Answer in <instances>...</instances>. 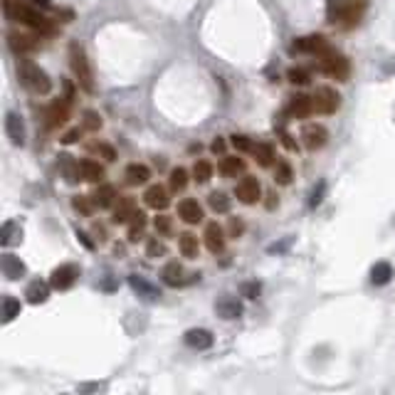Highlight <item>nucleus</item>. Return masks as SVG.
Instances as JSON below:
<instances>
[{
    "label": "nucleus",
    "instance_id": "52",
    "mask_svg": "<svg viewBox=\"0 0 395 395\" xmlns=\"http://www.w3.org/2000/svg\"><path fill=\"white\" fill-rule=\"evenodd\" d=\"M30 3L37 8H50V0H30Z\"/></svg>",
    "mask_w": 395,
    "mask_h": 395
},
{
    "label": "nucleus",
    "instance_id": "36",
    "mask_svg": "<svg viewBox=\"0 0 395 395\" xmlns=\"http://www.w3.org/2000/svg\"><path fill=\"white\" fill-rule=\"evenodd\" d=\"M168 183H170V191H173V193L186 191V186H188V170L186 168H173V170H170Z\"/></svg>",
    "mask_w": 395,
    "mask_h": 395
},
{
    "label": "nucleus",
    "instance_id": "24",
    "mask_svg": "<svg viewBox=\"0 0 395 395\" xmlns=\"http://www.w3.org/2000/svg\"><path fill=\"white\" fill-rule=\"evenodd\" d=\"M178 249H181L183 257H188V260H195L198 252H200L198 237L193 235V232H183V235H178Z\"/></svg>",
    "mask_w": 395,
    "mask_h": 395
},
{
    "label": "nucleus",
    "instance_id": "14",
    "mask_svg": "<svg viewBox=\"0 0 395 395\" xmlns=\"http://www.w3.org/2000/svg\"><path fill=\"white\" fill-rule=\"evenodd\" d=\"M8 42H10L12 52H17V55H30V52H35L40 47L37 40L25 33H10L8 35Z\"/></svg>",
    "mask_w": 395,
    "mask_h": 395
},
{
    "label": "nucleus",
    "instance_id": "15",
    "mask_svg": "<svg viewBox=\"0 0 395 395\" xmlns=\"http://www.w3.org/2000/svg\"><path fill=\"white\" fill-rule=\"evenodd\" d=\"M178 215H181V220L188 222V225H198V222L203 220V208H200L198 200L186 198V200H181V205H178Z\"/></svg>",
    "mask_w": 395,
    "mask_h": 395
},
{
    "label": "nucleus",
    "instance_id": "41",
    "mask_svg": "<svg viewBox=\"0 0 395 395\" xmlns=\"http://www.w3.org/2000/svg\"><path fill=\"white\" fill-rule=\"evenodd\" d=\"M89 148L96 153V156H102L104 161H109V164H112V161H116V151H114L109 143H91Z\"/></svg>",
    "mask_w": 395,
    "mask_h": 395
},
{
    "label": "nucleus",
    "instance_id": "38",
    "mask_svg": "<svg viewBox=\"0 0 395 395\" xmlns=\"http://www.w3.org/2000/svg\"><path fill=\"white\" fill-rule=\"evenodd\" d=\"M72 205H74V210H77V213H82V215H87V218H89L91 213H94V198H89V195H77L72 200Z\"/></svg>",
    "mask_w": 395,
    "mask_h": 395
},
{
    "label": "nucleus",
    "instance_id": "3",
    "mask_svg": "<svg viewBox=\"0 0 395 395\" xmlns=\"http://www.w3.org/2000/svg\"><path fill=\"white\" fill-rule=\"evenodd\" d=\"M17 72H20V79L23 85L28 87L33 94H50L52 91V79L47 77V72L40 64L30 62V60H23L17 64Z\"/></svg>",
    "mask_w": 395,
    "mask_h": 395
},
{
    "label": "nucleus",
    "instance_id": "46",
    "mask_svg": "<svg viewBox=\"0 0 395 395\" xmlns=\"http://www.w3.org/2000/svg\"><path fill=\"white\" fill-rule=\"evenodd\" d=\"M227 230H230V237H240L245 232V222L243 220H237V218H230V225H227Z\"/></svg>",
    "mask_w": 395,
    "mask_h": 395
},
{
    "label": "nucleus",
    "instance_id": "50",
    "mask_svg": "<svg viewBox=\"0 0 395 395\" xmlns=\"http://www.w3.org/2000/svg\"><path fill=\"white\" fill-rule=\"evenodd\" d=\"M210 148H213V153H222V151H225V141H222V139H215Z\"/></svg>",
    "mask_w": 395,
    "mask_h": 395
},
{
    "label": "nucleus",
    "instance_id": "29",
    "mask_svg": "<svg viewBox=\"0 0 395 395\" xmlns=\"http://www.w3.org/2000/svg\"><path fill=\"white\" fill-rule=\"evenodd\" d=\"M390 276H393V267H390L388 262H376V265H373L371 282L376 284V287H383V284H388Z\"/></svg>",
    "mask_w": 395,
    "mask_h": 395
},
{
    "label": "nucleus",
    "instance_id": "7",
    "mask_svg": "<svg viewBox=\"0 0 395 395\" xmlns=\"http://www.w3.org/2000/svg\"><path fill=\"white\" fill-rule=\"evenodd\" d=\"M341 107V94L331 87H319L314 94V109L319 114H333Z\"/></svg>",
    "mask_w": 395,
    "mask_h": 395
},
{
    "label": "nucleus",
    "instance_id": "48",
    "mask_svg": "<svg viewBox=\"0 0 395 395\" xmlns=\"http://www.w3.org/2000/svg\"><path fill=\"white\" fill-rule=\"evenodd\" d=\"M79 136H82V131H79V129H72V131H67V134H64L62 141H64V143H74V141H79Z\"/></svg>",
    "mask_w": 395,
    "mask_h": 395
},
{
    "label": "nucleus",
    "instance_id": "44",
    "mask_svg": "<svg viewBox=\"0 0 395 395\" xmlns=\"http://www.w3.org/2000/svg\"><path fill=\"white\" fill-rule=\"evenodd\" d=\"M153 227H156L158 235H168V232H170V218H168V215H158L156 222H153Z\"/></svg>",
    "mask_w": 395,
    "mask_h": 395
},
{
    "label": "nucleus",
    "instance_id": "19",
    "mask_svg": "<svg viewBox=\"0 0 395 395\" xmlns=\"http://www.w3.org/2000/svg\"><path fill=\"white\" fill-rule=\"evenodd\" d=\"M249 153H252L257 166H262V168H270V166L276 164V153H274V146H272V143H254Z\"/></svg>",
    "mask_w": 395,
    "mask_h": 395
},
{
    "label": "nucleus",
    "instance_id": "12",
    "mask_svg": "<svg viewBox=\"0 0 395 395\" xmlns=\"http://www.w3.org/2000/svg\"><path fill=\"white\" fill-rule=\"evenodd\" d=\"M301 141H304V146L309 148V151H319V148L326 146L328 131L324 129L322 124H309V126H304V131H301Z\"/></svg>",
    "mask_w": 395,
    "mask_h": 395
},
{
    "label": "nucleus",
    "instance_id": "31",
    "mask_svg": "<svg viewBox=\"0 0 395 395\" xmlns=\"http://www.w3.org/2000/svg\"><path fill=\"white\" fill-rule=\"evenodd\" d=\"M245 170V161L243 158H237V156H225L222 158V164H220V173L227 175V178H235L237 173H243Z\"/></svg>",
    "mask_w": 395,
    "mask_h": 395
},
{
    "label": "nucleus",
    "instance_id": "26",
    "mask_svg": "<svg viewBox=\"0 0 395 395\" xmlns=\"http://www.w3.org/2000/svg\"><path fill=\"white\" fill-rule=\"evenodd\" d=\"M0 267H3V272H6L8 279H20V276L25 274V265L17 260L15 254H6V257L0 260Z\"/></svg>",
    "mask_w": 395,
    "mask_h": 395
},
{
    "label": "nucleus",
    "instance_id": "37",
    "mask_svg": "<svg viewBox=\"0 0 395 395\" xmlns=\"http://www.w3.org/2000/svg\"><path fill=\"white\" fill-rule=\"evenodd\" d=\"M15 316H20V301L12 299V297H6L3 299V324H10Z\"/></svg>",
    "mask_w": 395,
    "mask_h": 395
},
{
    "label": "nucleus",
    "instance_id": "18",
    "mask_svg": "<svg viewBox=\"0 0 395 395\" xmlns=\"http://www.w3.org/2000/svg\"><path fill=\"white\" fill-rule=\"evenodd\" d=\"M186 344L191 346V349L205 351L213 346V333H210L208 328H191V331L186 333Z\"/></svg>",
    "mask_w": 395,
    "mask_h": 395
},
{
    "label": "nucleus",
    "instance_id": "1",
    "mask_svg": "<svg viewBox=\"0 0 395 395\" xmlns=\"http://www.w3.org/2000/svg\"><path fill=\"white\" fill-rule=\"evenodd\" d=\"M3 10H6V17L8 20H12V23H20V25H25V28H33L42 35L55 33L50 17H45L40 10H35V8H28V6H23V3H17V0H3Z\"/></svg>",
    "mask_w": 395,
    "mask_h": 395
},
{
    "label": "nucleus",
    "instance_id": "25",
    "mask_svg": "<svg viewBox=\"0 0 395 395\" xmlns=\"http://www.w3.org/2000/svg\"><path fill=\"white\" fill-rule=\"evenodd\" d=\"M25 297H28L30 304H45L47 299H50V287H47L45 282H30L28 292H25Z\"/></svg>",
    "mask_w": 395,
    "mask_h": 395
},
{
    "label": "nucleus",
    "instance_id": "4",
    "mask_svg": "<svg viewBox=\"0 0 395 395\" xmlns=\"http://www.w3.org/2000/svg\"><path fill=\"white\" fill-rule=\"evenodd\" d=\"M69 67H72V74L77 79V85L85 91H94V72H91V64L87 60V52L79 45L69 47Z\"/></svg>",
    "mask_w": 395,
    "mask_h": 395
},
{
    "label": "nucleus",
    "instance_id": "32",
    "mask_svg": "<svg viewBox=\"0 0 395 395\" xmlns=\"http://www.w3.org/2000/svg\"><path fill=\"white\" fill-rule=\"evenodd\" d=\"M210 178H213V164L210 161H195V166H193V181L203 186Z\"/></svg>",
    "mask_w": 395,
    "mask_h": 395
},
{
    "label": "nucleus",
    "instance_id": "17",
    "mask_svg": "<svg viewBox=\"0 0 395 395\" xmlns=\"http://www.w3.org/2000/svg\"><path fill=\"white\" fill-rule=\"evenodd\" d=\"M79 170H82V181H89V183H102L107 170H104L102 164H96L91 158H85V161H79Z\"/></svg>",
    "mask_w": 395,
    "mask_h": 395
},
{
    "label": "nucleus",
    "instance_id": "2",
    "mask_svg": "<svg viewBox=\"0 0 395 395\" xmlns=\"http://www.w3.org/2000/svg\"><path fill=\"white\" fill-rule=\"evenodd\" d=\"M363 12H366V0H328L326 8L328 23L344 25V28H351V25L358 23Z\"/></svg>",
    "mask_w": 395,
    "mask_h": 395
},
{
    "label": "nucleus",
    "instance_id": "27",
    "mask_svg": "<svg viewBox=\"0 0 395 395\" xmlns=\"http://www.w3.org/2000/svg\"><path fill=\"white\" fill-rule=\"evenodd\" d=\"M161 276H164V282L168 284V287H181L186 279H183V267L178 265V262H168V265L164 267V272H161Z\"/></svg>",
    "mask_w": 395,
    "mask_h": 395
},
{
    "label": "nucleus",
    "instance_id": "8",
    "mask_svg": "<svg viewBox=\"0 0 395 395\" xmlns=\"http://www.w3.org/2000/svg\"><path fill=\"white\" fill-rule=\"evenodd\" d=\"M79 279V267L77 265H60L57 270H52L50 284L57 292H67L69 287H74V282Z\"/></svg>",
    "mask_w": 395,
    "mask_h": 395
},
{
    "label": "nucleus",
    "instance_id": "11",
    "mask_svg": "<svg viewBox=\"0 0 395 395\" xmlns=\"http://www.w3.org/2000/svg\"><path fill=\"white\" fill-rule=\"evenodd\" d=\"M314 96L306 94H292L287 104V116L292 119H306L309 114H314Z\"/></svg>",
    "mask_w": 395,
    "mask_h": 395
},
{
    "label": "nucleus",
    "instance_id": "28",
    "mask_svg": "<svg viewBox=\"0 0 395 395\" xmlns=\"http://www.w3.org/2000/svg\"><path fill=\"white\" fill-rule=\"evenodd\" d=\"M20 240H23V227L17 225V222L8 220L3 225V232H0V243L6 245V247H10V245L20 243Z\"/></svg>",
    "mask_w": 395,
    "mask_h": 395
},
{
    "label": "nucleus",
    "instance_id": "21",
    "mask_svg": "<svg viewBox=\"0 0 395 395\" xmlns=\"http://www.w3.org/2000/svg\"><path fill=\"white\" fill-rule=\"evenodd\" d=\"M124 178L129 186H143V183H148V178H151V168L143 164H131L126 166Z\"/></svg>",
    "mask_w": 395,
    "mask_h": 395
},
{
    "label": "nucleus",
    "instance_id": "49",
    "mask_svg": "<svg viewBox=\"0 0 395 395\" xmlns=\"http://www.w3.org/2000/svg\"><path fill=\"white\" fill-rule=\"evenodd\" d=\"M243 292L247 294L249 299H252V297H257V294H260V284H245Z\"/></svg>",
    "mask_w": 395,
    "mask_h": 395
},
{
    "label": "nucleus",
    "instance_id": "9",
    "mask_svg": "<svg viewBox=\"0 0 395 395\" xmlns=\"http://www.w3.org/2000/svg\"><path fill=\"white\" fill-rule=\"evenodd\" d=\"M235 195H237V200H240V203H245V205H254V203H257V200H260V195H262V186H260V181H257L254 175H245L243 181L237 183Z\"/></svg>",
    "mask_w": 395,
    "mask_h": 395
},
{
    "label": "nucleus",
    "instance_id": "40",
    "mask_svg": "<svg viewBox=\"0 0 395 395\" xmlns=\"http://www.w3.org/2000/svg\"><path fill=\"white\" fill-rule=\"evenodd\" d=\"M287 79L292 82V85L304 87V85H309V82H311V74L306 72V69H301V67H292V69L287 72Z\"/></svg>",
    "mask_w": 395,
    "mask_h": 395
},
{
    "label": "nucleus",
    "instance_id": "47",
    "mask_svg": "<svg viewBox=\"0 0 395 395\" xmlns=\"http://www.w3.org/2000/svg\"><path fill=\"white\" fill-rule=\"evenodd\" d=\"M279 136H282V143L289 148V151H297V143L292 141V136H289L287 131H284V129H279Z\"/></svg>",
    "mask_w": 395,
    "mask_h": 395
},
{
    "label": "nucleus",
    "instance_id": "16",
    "mask_svg": "<svg viewBox=\"0 0 395 395\" xmlns=\"http://www.w3.org/2000/svg\"><path fill=\"white\" fill-rule=\"evenodd\" d=\"M205 245L213 254H220L225 249V230H222L218 222H210L205 227Z\"/></svg>",
    "mask_w": 395,
    "mask_h": 395
},
{
    "label": "nucleus",
    "instance_id": "22",
    "mask_svg": "<svg viewBox=\"0 0 395 395\" xmlns=\"http://www.w3.org/2000/svg\"><path fill=\"white\" fill-rule=\"evenodd\" d=\"M143 200H146V205L148 208H153V210H164V208H168V193H166V188H161V186H151L146 191V195H143Z\"/></svg>",
    "mask_w": 395,
    "mask_h": 395
},
{
    "label": "nucleus",
    "instance_id": "23",
    "mask_svg": "<svg viewBox=\"0 0 395 395\" xmlns=\"http://www.w3.org/2000/svg\"><path fill=\"white\" fill-rule=\"evenodd\" d=\"M134 213H136V203H134V198H119V205L114 208V218L112 220L116 222H129L131 218H134Z\"/></svg>",
    "mask_w": 395,
    "mask_h": 395
},
{
    "label": "nucleus",
    "instance_id": "13",
    "mask_svg": "<svg viewBox=\"0 0 395 395\" xmlns=\"http://www.w3.org/2000/svg\"><path fill=\"white\" fill-rule=\"evenodd\" d=\"M6 134L12 146H25V124L15 112H10L6 116Z\"/></svg>",
    "mask_w": 395,
    "mask_h": 395
},
{
    "label": "nucleus",
    "instance_id": "43",
    "mask_svg": "<svg viewBox=\"0 0 395 395\" xmlns=\"http://www.w3.org/2000/svg\"><path fill=\"white\" fill-rule=\"evenodd\" d=\"M230 143L237 148V151H252V146H254V143L249 141V136H245V134L230 136Z\"/></svg>",
    "mask_w": 395,
    "mask_h": 395
},
{
    "label": "nucleus",
    "instance_id": "20",
    "mask_svg": "<svg viewBox=\"0 0 395 395\" xmlns=\"http://www.w3.org/2000/svg\"><path fill=\"white\" fill-rule=\"evenodd\" d=\"M91 198H94L96 208H112L116 203V188L109 186V183H96V191Z\"/></svg>",
    "mask_w": 395,
    "mask_h": 395
},
{
    "label": "nucleus",
    "instance_id": "30",
    "mask_svg": "<svg viewBox=\"0 0 395 395\" xmlns=\"http://www.w3.org/2000/svg\"><path fill=\"white\" fill-rule=\"evenodd\" d=\"M215 309H218V314H220L222 319H237V316L243 314V306H240L237 299H220L215 304Z\"/></svg>",
    "mask_w": 395,
    "mask_h": 395
},
{
    "label": "nucleus",
    "instance_id": "51",
    "mask_svg": "<svg viewBox=\"0 0 395 395\" xmlns=\"http://www.w3.org/2000/svg\"><path fill=\"white\" fill-rule=\"evenodd\" d=\"M322 193H324V183L319 186V191H314V198H311V205H319L322 203Z\"/></svg>",
    "mask_w": 395,
    "mask_h": 395
},
{
    "label": "nucleus",
    "instance_id": "10",
    "mask_svg": "<svg viewBox=\"0 0 395 395\" xmlns=\"http://www.w3.org/2000/svg\"><path fill=\"white\" fill-rule=\"evenodd\" d=\"M328 47L326 37L324 35H306V37H299L294 40L292 45V52H301V55H322L324 50Z\"/></svg>",
    "mask_w": 395,
    "mask_h": 395
},
{
    "label": "nucleus",
    "instance_id": "34",
    "mask_svg": "<svg viewBox=\"0 0 395 395\" xmlns=\"http://www.w3.org/2000/svg\"><path fill=\"white\" fill-rule=\"evenodd\" d=\"M208 203H210V208H213L215 213H230V205H232L230 198H227L225 193H220V191L210 193Z\"/></svg>",
    "mask_w": 395,
    "mask_h": 395
},
{
    "label": "nucleus",
    "instance_id": "39",
    "mask_svg": "<svg viewBox=\"0 0 395 395\" xmlns=\"http://www.w3.org/2000/svg\"><path fill=\"white\" fill-rule=\"evenodd\" d=\"M102 116H99V114L96 112H91V109H87L85 114H82V126H85L87 131H99L102 129Z\"/></svg>",
    "mask_w": 395,
    "mask_h": 395
},
{
    "label": "nucleus",
    "instance_id": "5",
    "mask_svg": "<svg viewBox=\"0 0 395 395\" xmlns=\"http://www.w3.org/2000/svg\"><path fill=\"white\" fill-rule=\"evenodd\" d=\"M319 62H322V69L333 77L336 82H346L351 74V62L341 55L339 50H333V47H326V50L319 55Z\"/></svg>",
    "mask_w": 395,
    "mask_h": 395
},
{
    "label": "nucleus",
    "instance_id": "45",
    "mask_svg": "<svg viewBox=\"0 0 395 395\" xmlns=\"http://www.w3.org/2000/svg\"><path fill=\"white\" fill-rule=\"evenodd\" d=\"M146 252H148V257H164V254H166V245L158 243V240H151V243L146 245Z\"/></svg>",
    "mask_w": 395,
    "mask_h": 395
},
{
    "label": "nucleus",
    "instance_id": "35",
    "mask_svg": "<svg viewBox=\"0 0 395 395\" xmlns=\"http://www.w3.org/2000/svg\"><path fill=\"white\" fill-rule=\"evenodd\" d=\"M294 178L292 173V166L287 164V161H276V168H274V183H279V186H289Z\"/></svg>",
    "mask_w": 395,
    "mask_h": 395
},
{
    "label": "nucleus",
    "instance_id": "6",
    "mask_svg": "<svg viewBox=\"0 0 395 395\" xmlns=\"http://www.w3.org/2000/svg\"><path fill=\"white\" fill-rule=\"evenodd\" d=\"M69 107H72V99H55V102L47 107L45 112V124L47 129H60V126L67 124V119H69Z\"/></svg>",
    "mask_w": 395,
    "mask_h": 395
},
{
    "label": "nucleus",
    "instance_id": "33",
    "mask_svg": "<svg viewBox=\"0 0 395 395\" xmlns=\"http://www.w3.org/2000/svg\"><path fill=\"white\" fill-rule=\"evenodd\" d=\"M143 230H146V215H143L141 210H136L134 218H131V225H129V240H131V243H136V240L143 235Z\"/></svg>",
    "mask_w": 395,
    "mask_h": 395
},
{
    "label": "nucleus",
    "instance_id": "42",
    "mask_svg": "<svg viewBox=\"0 0 395 395\" xmlns=\"http://www.w3.org/2000/svg\"><path fill=\"white\" fill-rule=\"evenodd\" d=\"M131 287H134L136 292L146 294V297H156V289H153V287H151V284H148V282H143L141 276L131 274Z\"/></svg>",
    "mask_w": 395,
    "mask_h": 395
}]
</instances>
